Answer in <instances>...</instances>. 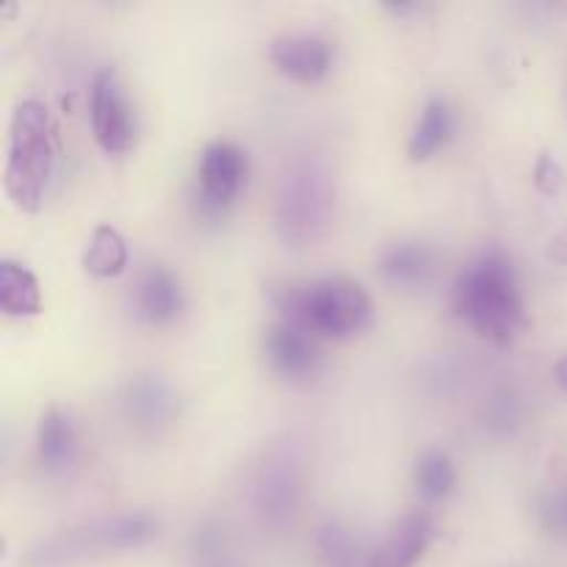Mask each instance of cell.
Listing matches in <instances>:
<instances>
[{"instance_id":"6da1fadb","label":"cell","mask_w":567,"mask_h":567,"mask_svg":"<svg viewBox=\"0 0 567 567\" xmlns=\"http://www.w3.org/2000/svg\"><path fill=\"white\" fill-rule=\"evenodd\" d=\"M454 313L493 343H509L526 319L518 271L504 249L491 247L465 264L452 293Z\"/></svg>"},{"instance_id":"7a4b0ae2","label":"cell","mask_w":567,"mask_h":567,"mask_svg":"<svg viewBox=\"0 0 567 567\" xmlns=\"http://www.w3.org/2000/svg\"><path fill=\"white\" fill-rule=\"evenodd\" d=\"M271 299L280 310V321L299 327L316 341H343L369 330L374 321V302L369 291L349 277H321L302 286L286 282L275 288Z\"/></svg>"},{"instance_id":"3957f363","label":"cell","mask_w":567,"mask_h":567,"mask_svg":"<svg viewBox=\"0 0 567 567\" xmlns=\"http://www.w3.org/2000/svg\"><path fill=\"white\" fill-rule=\"evenodd\" d=\"M50 114L39 100L17 103L9 125V155H6L3 188L14 208L37 214L42 208L44 188L53 172V138Z\"/></svg>"},{"instance_id":"277c9868","label":"cell","mask_w":567,"mask_h":567,"mask_svg":"<svg viewBox=\"0 0 567 567\" xmlns=\"http://www.w3.org/2000/svg\"><path fill=\"white\" fill-rule=\"evenodd\" d=\"M336 186L319 158H297L277 188L275 225L288 247H308L330 227Z\"/></svg>"},{"instance_id":"5b68a950","label":"cell","mask_w":567,"mask_h":567,"mask_svg":"<svg viewBox=\"0 0 567 567\" xmlns=\"http://www.w3.org/2000/svg\"><path fill=\"white\" fill-rule=\"evenodd\" d=\"M155 535H158V518L150 513L109 515V518H94L42 540L31 551L28 563L33 567H55L97 557V554L131 551V548L147 546Z\"/></svg>"},{"instance_id":"8992f818","label":"cell","mask_w":567,"mask_h":567,"mask_svg":"<svg viewBox=\"0 0 567 567\" xmlns=\"http://www.w3.org/2000/svg\"><path fill=\"white\" fill-rule=\"evenodd\" d=\"M89 116H92V133L100 147L109 155L131 153L136 147L138 125L131 109L120 72L105 66L94 75L92 97H89Z\"/></svg>"},{"instance_id":"52a82bcc","label":"cell","mask_w":567,"mask_h":567,"mask_svg":"<svg viewBox=\"0 0 567 567\" xmlns=\"http://www.w3.org/2000/svg\"><path fill=\"white\" fill-rule=\"evenodd\" d=\"M249 161L238 144L210 142L197 164V199L203 214L221 216L247 183Z\"/></svg>"},{"instance_id":"ba28073f","label":"cell","mask_w":567,"mask_h":567,"mask_svg":"<svg viewBox=\"0 0 567 567\" xmlns=\"http://www.w3.org/2000/svg\"><path fill=\"white\" fill-rule=\"evenodd\" d=\"M299 491H302V476H299V463L291 449L280 446L266 454L252 482L255 509L260 518L275 526L291 520L299 504Z\"/></svg>"},{"instance_id":"9c48e42d","label":"cell","mask_w":567,"mask_h":567,"mask_svg":"<svg viewBox=\"0 0 567 567\" xmlns=\"http://www.w3.org/2000/svg\"><path fill=\"white\" fill-rule=\"evenodd\" d=\"M264 354L271 369L291 382L310 380L321 365L319 341L288 321H277L266 330Z\"/></svg>"},{"instance_id":"30bf717a","label":"cell","mask_w":567,"mask_h":567,"mask_svg":"<svg viewBox=\"0 0 567 567\" xmlns=\"http://www.w3.org/2000/svg\"><path fill=\"white\" fill-rule=\"evenodd\" d=\"M277 72L299 83H319L332 70V44L319 33H282L269 44Z\"/></svg>"},{"instance_id":"8fae6325","label":"cell","mask_w":567,"mask_h":567,"mask_svg":"<svg viewBox=\"0 0 567 567\" xmlns=\"http://www.w3.org/2000/svg\"><path fill=\"white\" fill-rule=\"evenodd\" d=\"M435 518L430 513H424V509L402 515L391 526L385 540L371 554L365 567H415L419 559L430 551L432 540H435Z\"/></svg>"},{"instance_id":"7c38bea8","label":"cell","mask_w":567,"mask_h":567,"mask_svg":"<svg viewBox=\"0 0 567 567\" xmlns=\"http://www.w3.org/2000/svg\"><path fill=\"white\" fill-rule=\"evenodd\" d=\"M186 308L183 286L166 266H147L133 282V310L142 321L164 327L177 321Z\"/></svg>"},{"instance_id":"4fadbf2b","label":"cell","mask_w":567,"mask_h":567,"mask_svg":"<svg viewBox=\"0 0 567 567\" xmlns=\"http://www.w3.org/2000/svg\"><path fill=\"white\" fill-rule=\"evenodd\" d=\"M125 413L142 430H155L175 419L177 396L169 382L158 374H138L125 388Z\"/></svg>"},{"instance_id":"5bb4252c","label":"cell","mask_w":567,"mask_h":567,"mask_svg":"<svg viewBox=\"0 0 567 567\" xmlns=\"http://www.w3.org/2000/svg\"><path fill=\"white\" fill-rule=\"evenodd\" d=\"M377 271L393 288H421L435 275V252L424 241L402 238L382 249Z\"/></svg>"},{"instance_id":"9a60e30c","label":"cell","mask_w":567,"mask_h":567,"mask_svg":"<svg viewBox=\"0 0 567 567\" xmlns=\"http://www.w3.org/2000/svg\"><path fill=\"white\" fill-rule=\"evenodd\" d=\"M37 457L50 474H64L78 460V430L61 408L44 410L37 426Z\"/></svg>"},{"instance_id":"2e32d148","label":"cell","mask_w":567,"mask_h":567,"mask_svg":"<svg viewBox=\"0 0 567 567\" xmlns=\"http://www.w3.org/2000/svg\"><path fill=\"white\" fill-rule=\"evenodd\" d=\"M457 131V120H454V109L449 105L446 97H430L424 111H421L419 122H415L413 133L408 142L410 161H430L432 155L441 153Z\"/></svg>"},{"instance_id":"e0dca14e","label":"cell","mask_w":567,"mask_h":567,"mask_svg":"<svg viewBox=\"0 0 567 567\" xmlns=\"http://www.w3.org/2000/svg\"><path fill=\"white\" fill-rule=\"evenodd\" d=\"M0 310L14 319L42 313V288L37 275L17 260H0Z\"/></svg>"},{"instance_id":"ac0fdd59","label":"cell","mask_w":567,"mask_h":567,"mask_svg":"<svg viewBox=\"0 0 567 567\" xmlns=\"http://www.w3.org/2000/svg\"><path fill=\"white\" fill-rule=\"evenodd\" d=\"M127 260H131V252H127L125 236L111 225L94 227L81 258L86 275L100 277V280H111V277L125 275Z\"/></svg>"},{"instance_id":"d6986e66","label":"cell","mask_w":567,"mask_h":567,"mask_svg":"<svg viewBox=\"0 0 567 567\" xmlns=\"http://www.w3.org/2000/svg\"><path fill=\"white\" fill-rule=\"evenodd\" d=\"M413 480L421 498H426V502H443L457 487V468H454L452 457L446 452L430 449V452H424L415 460Z\"/></svg>"},{"instance_id":"ffe728a7","label":"cell","mask_w":567,"mask_h":567,"mask_svg":"<svg viewBox=\"0 0 567 567\" xmlns=\"http://www.w3.org/2000/svg\"><path fill=\"white\" fill-rule=\"evenodd\" d=\"M319 548L321 557L330 563V567H352L358 563V546L352 543V535L338 524H330L321 529Z\"/></svg>"},{"instance_id":"44dd1931","label":"cell","mask_w":567,"mask_h":567,"mask_svg":"<svg viewBox=\"0 0 567 567\" xmlns=\"http://www.w3.org/2000/svg\"><path fill=\"white\" fill-rule=\"evenodd\" d=\"M563 166L557 164V158H554V155H548V153H543L540 155V161H537V166H535V181H537V186L543 188V192H557L559 186H563Z\"/></svg>"},{"instance_id":"7402d4cb","label":"cell","mask_w":567,"mask_h":567,"mask_svg":"<svg viewBox=\"0 0 567 567\" xmlns=\"http://www.w3.org/2000/svg\"><path fill=\"white\" fill-rule=\"evenodd\" d=\"M548 515H551V520L557 526H567V496L557 498V502L551 504V509H548Z\"/></svg>"},{"instance_id":"603a6c76","label":"cell","mask_w":567,"mask_h":567,"mask_svg":"<svg viewBox=\"0 0 567 567\" xmlns=\"http://www.w3.org/2000/svg\"><path fill=\"white\" fill-rule=\"evenodd\" d=\"M554 380H557L559 388H565V391H567V354L563 360H559L557 365H554Z\"/></svg>"}]
</instances>
